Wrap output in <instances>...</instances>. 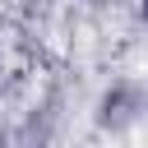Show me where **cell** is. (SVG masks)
<instances>
[{
  "label": "cell",
  "mask_w": 148,
  "mask_h": 148,
  "mask_svg": "<svg viewBox=\"0 0 148 148\" xmlns=\"http://www.w3.org/2000/svg\"><path fill=\"white\" fill-rule=\"evenodd\" d=\"M143 120H148V88H143V79H130V74L106 79L97 102H92V125L102 134H125V130H134Z\"/></svg>",
  "instance_id": "cell-1"
},
{
  "label": "cell",
  "mask_w": 148,
  "mask_h": 148,
  "mask_svg": "<svg viewBox=\"0 0 148 148\" xmlns=\"http://www.w3.org/2000/svg\"><path fill=\"white\" fill-rule=\"evenodd\" d=\"M88 5H97V9H102V5H111V0H88Z\"/></svg>",
  "instance_id": "cell-3"
},
{
  "label": "cell",
  "mask_w": 148,
  "mask_h": 148,
  "mask_svg": "<svg viewBox=\"0 0 148 148\" xmlns=\"http://www.w3.org/2000/svg\"><path fill=\"white\" fill-rule=\"evenodd\" d=\"M134 14H139V23L148 28V0H134Z\"/></svg>",
  "instance_id": "cell-2"
},
{
  "label": "cell",
  "mask_w": 148,
  "mask_h": 148,
  "mask_svg": "<svg viewBox=\"0 0 148 148\" xmlns=\"http://www.w3.org/2000/svg\"><path fill=\"white\" fill-rule=\"evenodd\" d=\"M143 88H148V79H143Z\"/></svg>",
  "instance_id": "cell-4"
}]
</instances>
